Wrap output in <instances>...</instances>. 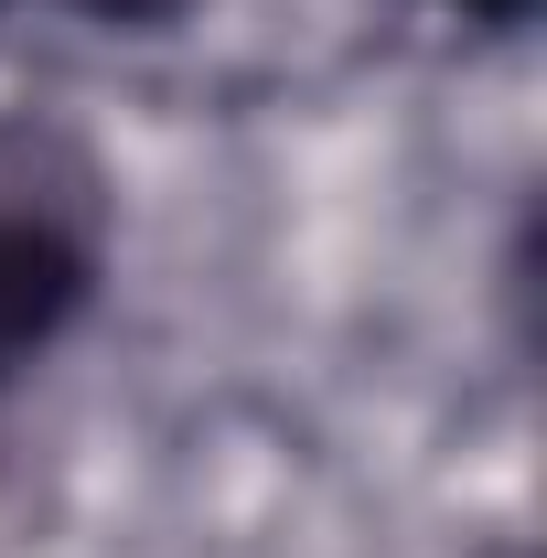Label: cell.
Wrapping results in <instances>:
<instances>
[{
	"label": "cell",
	"mask_w": 547,
	"mask_h": 558,
	"mask_svg": "<svg viewBox=\"0 0 547 558\" xmlns=\"http://www.w3.org/2000/svg\"><path fill=\"white\" fill-rule=\"evenodd\" d=\"M429 11H451V22H473V33H526V22H537V0H429Z\"/></svg>",
	"instance_id": "3957f363"
},
{
	"label": "cell",
	"mask_w": 547,
	"mask_h": 558,
	"mask_svg": "<svg viewBox=\"0 0 547 558\" xmlns=\"http://www.w3.org/2000/svg\"><path fill=\"white\" fill-rule=\"evenodd\" d=\"M54 11H75L86 33H183L205 0H54Z\"/></svg>",
	"instance_id": "7a4b0ae2"
},
{
	"label": "cell",
	"mask_w": 547,
	"mask_h": 558,
	"mask_svg": "<svg viewBox=\"0 0 547 558\" xmlns=\"http://www.w3.org/2000/svg\"><path fill=\"white\" fill-rule=\"evenodd\" d=\"M0 11H11V0H0Z\"/></svg>",
	"instance_id": "277c9868"
},
{
	"label": "cell",
	"mask_w": 547,
	"mask_h": 558,
	"mask_svg": "<svg viewBox=\"0 0 547 558\" xmlns=\"http://www.w3.org/2000/svg\"><path fill=\"white\" fill-rule=\"evenodd\" d=\"M97 290H108V236L86 172H44V150L0 161V398L75 344Z\"/></svg>",
	"instance_id": "6da1fadb"
}]
</instances>
